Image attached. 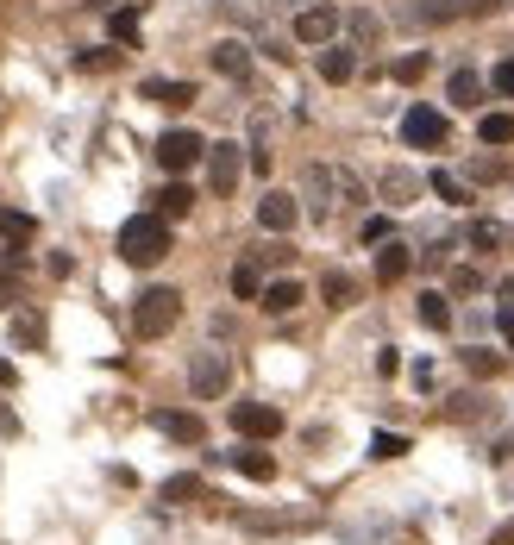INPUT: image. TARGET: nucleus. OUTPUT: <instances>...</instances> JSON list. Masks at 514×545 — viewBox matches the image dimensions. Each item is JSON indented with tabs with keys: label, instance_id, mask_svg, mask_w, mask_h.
<instances>
[{
	"label": "nucleus",
	"instance_id": "obj_1",
	"mask_svg": "<svg viewBox=\"0 0 514 545\" xmlns=\"http://www.w3.org/2000/svg\"><path fill=\"white\" fill-rule=\"evenodd\" d=\"M120 257L132 270H151L170 257V220L163 213H132V220L120 226Z\"/></svg>",
	"mask_w": 514,
	"mask_h": 545
},
{
	"label": "nucleus",
	"instance_id": "obj_2",
	"mask_svg": "<svg viewBox=\"0 0 514 545\" xmlns=\"http://www.w3.org/2000/svg\"><path fill=\"white\" fill-rule=\"evenodd\" d=\"M182 320V295L176 289H145L132 301V339H163Z\"/></svg>",
	"mask_w": 514,
	"mask_h": 545
},
{
	"label": "nucleus",
	"instance_id": "obj_3",
	"mask_svg": "<svg viewBox=\"0 0 514 545\" xmlns=\"http://www.w3.org/2000/svg\"><path fill=\"white\" fill-rule=\"evenodd\" d=\"M201 157H207V138H201V132H189V126H176V132H163V138H157V163H163L170 176L195 170Z\"/></svg>",
	"mask_w": 514,
	"mask_h": 545
},
{
	"label": "nucleus",
	"instance_id": "obj_4",
	"mask_svg": "<svg viewBox=\"0 0 514 545\" xmlns=\"http://www.w3.org/2000/svg\"><path fill=\"white\" fill-rule=\"evenodd\" d=\"M239 176H245V145H232V138L207 145V188H214V195H232Z\"/></svg>",
	"mask_w": 514,
	"mask_h": 545
},
{
	"label": "nucleus",
	"instance_id": "obj_5",
	"mask_svg": "<svg viewBox=\"0 0 514 545\" xmlns=\"http://www.w3.org/2000/svg\"><path fill=\"white\" fill-rule=\"evenodd\" d=\"M232 433L276 439V433H283V408H270V401H232Z\"/></svg>",
	"mask_w": 514,
	"mask_h": 545
},
{
	"label": "nucleus",
	"instance_id": "obj_6",
	"mask_svg": "<svg viewBox=\"0 0 514 545\" xmlns=\"http://www.w3.org/2000/svg\"><path fill=\"white\" fill-rule=\"evenodd\" d=\"M402 138H408L414 151H439V145H446V113L408 107V113H402Z\"/></svg>",
	"mask_w": 514,
	"mask_h": 545
},
{
	"label": "nucleus",
	"instance_id": "obj_7",
	"mask_svg": "<svg viewBox=\"0 0 514 545\" xmlns=\"http://www.w3.org/2000/svg\"><path fill=\"white\" fill-rule=\"evenodd\" d=\"M226 383H232V370H226L220 351H195V364H189V389H195V401L226 395Z\"/></svg>",
	"mask_w": 514,
	"mask_h": 545
},
{
	"label": "nucleus",
	"instance_id": "obj_8",
	"mask_svg": "<svg viewBox=\"0 0 514 545\" xmlns=\"http://www.w3.org/2000/svg\"><path fill=\"white\" fill-rule=\"evenodd\" d=\"M138 94H145L151 107H170V113H182V107H195V101H201V88H195V82H170V76L138 82Z\"/></svg>",
	"mask_w": 514,
	"mask_h": 545
},
{
	"label": "nucleus",
	"instance_id": "obj_9",
	"mask_svg": "<svg viewBox=\"0 0 514 545\" xmlns=\"http://www.w3.org/2000/svg\"><path fill=\"white\" fill-rule=\"evenodd\" d=\"M295 220H301V207H295V195H283V188H270V195L257 201V226H264V232H283V239H289Z\"/></svg>",
	"mask_w": 514,
	"mask_h": 545
},
{
	"label": "nucleus",
	"instance_id": "obj_10",
	"mask_svg": "<svg viewBox=\"0 0 514 545\" xmlns=\"http://www.w3.org/2000/svg\"><path fill=\"white\" fill-rule=\"evenodd\" d=\"M157 433L176 439V445H201V439H207V420L189 414V408H163V414H157Z\"/></svg>",
	"mask_w": 514,
	"mask_h": 545
},
{
	"label": "nucleus",
	"instance_id": "obj_11",
	"mask_svg": "<svg viewBox=\"0 0 514 545\" xmlns=\"http://www.w3.org/2000/svg\"><path fill=\"white\" fill-rule=\"evenodd\" d=\"M214 69H220L226 82H245L251 76V44L245 38H220L214 44Z\"/></svg>",
	"mask_w": 514,
	"mask_h": 545
},
{
	"label": "nucleus",
	"instance_id": "obj_12",
	"mask_svg": "<svg viewBox=\"0 0 514 545\" xmlns=\"http://www.w3.org/2000/svg\"><path fill=\"white\" fill-rule=\"evenodd\" d=\"M301 301H308V289H301L295 276H276V282H264V301L257 307H264V314H295Z\"/></svg>",
	"mask_w": 514,
	"mask_h": 545
},
{
	"label": "nucleus",
	"instance_id": "obj_13",
	"mask_svg": "<svg viewBox=\"0 0 514 545\" xmlns=\"http://www.w3.org/2000/svg\"><path fill=\"white\" fill-rule=\"evenodd\" d=\"M320 76L326 82H352L358 76V44H320Z\"/></svg>",
	"mask_w": 514,
	"mask_h": 545
},
{
	"label": "nucleus",
	"instance_id": "obj_14",
	"mask_svg": "<svg viewBox=\"0 0 514 545\" xmlns=\"http://www.w3.org/2000/svg\"><path fill=\"white\" fill-rule=\"evenodd\" d=\"M333 32H339V13L333 7H308L295 19V38L301 44H333Z\"/></svg>",
	"mask_w": 514,
	"mask_h": 545
},
{
	"label": "nucleus",
	"instance_id": "obj_15",
	"mask_svg": "<svg viewBox=\"0 0 514 545\" xmlns=\"http://www.w3.org/2000/svg\"><path fill=\"white\" fill-rule=\"evenodd\" d=\"M232 295L239 301H264V257H239V264H232Z\"/></svg>",
	"mask_w": 514,
	"mask_h": 545
},
{
	"label": "nucleus",
	"instance_id": "obj_16",
	"mask_svg": "<svg viewBox=\"0 0 514 545\" xmlns=\"http://www.w3.org/2000/svg\"><path fill=\"white\" fill-rule=\"evenodd\" d=\"M408 270H414V251L395 245V239H383V251H377V282H402Z\"/></svg>",
	"mask_w": 514,
	"mask_h": 545
},
{
	"label": "nucleus",
	"instance_id": "obj_17",
	"mask_svg": "<svg viewBox=\"0 0 514 545\" xmlns=\"http://www.w3.org/2000/svg\"><path fill=\"white\" fill-rule=\"evenodd\" d=\"M446 101H452V107H483V76H477V69H452Z\"/></svg>",
	"mask_w": 514,
	"mask_h": 545
},
{
	"label": "nucleus",
	"instance_id": "obj_18",
	"mask_svg": "<svg viewBox=\"0 0 514 545\" xmlns=\"http://www.w3.org/2000/svg\"><path fill=\"white\" fill-rule=\"evenodd\" d=\"M151 201H157L151 213H163V220H182V213L195 207V188H189V182H170V188H157Z\"/></svg>",
	"mask_w": 514,
	"mask_h": 545
},
{
	"label": "nucleus",
	"instance_id": "obj_19",
	"mask_svg": "<svg viewBox=\"0 0 514 545\" xmlns=\"http://www.w3.org/2000/svg\"><path fill=\"white\" fill-rule=\"evenodd\" d=\"M414 314H420V326H433V333H446V326H452V301L439 295V289H427V295L414 301Z\"/></svg>",
	"mask_w": 514,
	"mask_h": 545
},
{
	"label": "nucleus",
	"instance_id": "obj_20",
	"mask_svg": "<svg viewBox=\"0 0 514 545\" xmlns=\"http://www.w3.org/2000/svg\"><path fill=\"white\" fill-rule=\"evenodd\" d=\"M320 295H326V307H352V301H358V276H352V270H326Z\"/></svg>",
	"mask_w": 514,
	"mask_h": 545
},
{
	"label": "nucleus",
	"instance_id": "obj_21",
	"mask_svg": "<svg viewBox=\"0 0 514 545\" xmlns=\"http://www.w3.org/2000/svg\"><path fill=\"white\" fill-rule=\"evenodd\" d=\"M477 145H514V113H483V120H477Z\"/></svg>",
	"mask_w": 514,
	"mask_h": 545
},
{
	"label": "nucleus",
	"instance_id": "obj_22",
	"mask_svg": "<svg viewBox=\"0 0 514 545\" xmlns=\"http://www.w3.org/2000/svg\"><path fill=\"white\" fill-rule=\"evenodd\" d=\"M232 464H239V477H251V483H270L276 477V458L270 452H251V445H245V452H232Z\"/></svg>",
	"mask_w": 514,
	"mask_h": 545
},
{
	"label": "nucleus",
	"instance_id": "obj_23",
	"mask_svg": "<svg viewBox=\"0 0 514 545\" xmlns=\"http://www.w3.org/2000/svg\"><path fill=\"white\" fill-rule=\"evenodd\" d=\"M76 69H88V76H107V69H120V51H113V44H88V51H76Z\"/></svg>",
	"mask_w": 514,
	"mask_h": 545
},
{
	"label": "nucleus",
	"instance_id": "obj_24",
	"mask_svg": "<svg viewBox=\"0 0 514 545\" xmlns=\"http://www.w3.org/2000/svg\"><path fill=\"white\" fill-rule=\"evenodd\" d=\"M427 188H433L439 201H452V207H471V188H464L452 170H433V176H427Z\"/></svg>",
	"mask_w": 514,
	"mask_h": 545
},
{
	"label": "nucleus",
	"instance_id": "obj_25",
	"mask_svg": "<svg viewBox=\"0 0 514 545\" xmlns=\"http://www.w3.org/2000/svg\"><path fill=\"white\" fill-rule=\"evenodd\" d=\"M414 195H420V182H414L408 170H389V176H383V201H395V207H408Z\"/></svg>",
	"mask_w": 514,
	"mask_h": 545
},
{
	"label": "nucleus",
	"instance_id": "obj_26",
	"mask_svg": "<svg viewBox=\"0 0 514 545\" xmlns=\"http://www.w3.org/2000/svg\"><path fill=\"white\" fill-rule=\"evenodd\" d=\"M389 76H395V82H420V76H427V51L395 57V63H389Z\"/></svg>",
	"mask_w": 514,
	"mask_h": 545
},
{
	"label": "nucleus",
	"instance_id": "obj_27",
	"mask_svg": "<svg viewBox=\"0 0 514 545\" xmlns=\"http://www.w3.org/2000/svg\"><path fill=\"white\" fill-rule=\"evenodd\" d=\"M370 458H408V433H377V439H370Z\"/></svg>",
	"mask_w": 514,
	"mask_h": 545
},
{
	"label": "nucleus",
	"instance_id": "obj_28",
	"mask_svg": "<svg viewBox=\"0 0 514 545\" xmlns=\"http://www.w3.org/2000/svg\"><path fill=\"white\" fill-rule=\"evenodd\" d=\"M464 245H471V251H496V245H502V226L471 220V232H464Z\"/></svg>",
	"mask_w": 514,
	"mask_h": 545
},
{
	"label": "nucleus",
	"instance_id": "obj_29",
	"mask_svg": "<svg viewBox=\"0 0 514 545\" xmlns=\"http://www.w3.org/2000/svg\"><path fill=\"white\" fill-rule=\"evenodd\" d=\"M201 489H207L201 477H170V483H163V502H195Z\"/></svg>",
	"mask_w": 514,
	"mask_h": 545
},
{
	"label": "nucleus",
	"instance_id": "obj_30",
	"mask_svg": "<svg viewBox=\"0 0 514 545\" xmlns=\"http://www.w3.org/2000/svg\"><path fill=\"white\" fill-rule=\"evenodd\" d=\"M345 32L358 44H377V13H345Z\"/></svg>",
	"mask_w": 514,
	"mask_h": 545
},
{
	"label": "nucleus",
	"instance_id": "obj_31",
	"mask_svg": "<svg viewBox=\"0 0 514 545\" xmlns=\"http://www.w3.org/2000/svg\"><path fill=\"white\" fill-rule=\"evenodd\" d=\"M113 38H120V44H138V7H120V13H113Z\"/></svg>",
	"mask_w": 514,
	"mask_h": 545
},
{
	"label": "nucleus",
	"instance_id": "obj_32",
	"mask_svg": "<svg viewBox=\"0 0 514 545\" xmlns=\"http://www.w3.org/2000/svg\"><path fill=\"white\" fill-rule=\"evenodd\" d=\"M464 370H471V376H496L502 358H496V351H464Z\"/></svg>",
	"mask_w": 514,
	"mask_h": 545
},
{
	"label": "nucleus",
	"instance_id": "obj_33",
	"mask_svg": "<svg viewBox=\"0 0 514 545\" xmlns=\"http://www.w3.org/2000/svg\"><path fill=\"white\" fill-rule=\"evenodd\" d=\"M0 232L19 245V239H32V220H26V213H7V207H0Z\"/></svg>",
	"mask_w": 514,
	"mask_h": 545
},
{
	"label": "nucleus",
	"instance_id": "obj_34",
	"mask_svg": "<svg viewBox=\"0 0 514 545\" xmlns=\"http://www.w3.org/2000/svg\"><path fill=\"white\" fill-rule=\"evenodd\" d=\"M464 7H452V0H433V7H414V19H427V26H439V19H458Z\"/></svg>",
	"mask_w": 514,
	"mask_h": 545
},
{
	"label": "nucleus",
	"instance_id": "obj_35",
	"mask_svg": "<svg viewBox=\"0 0 514 545\" xmlns=\"http://www.w3.org/2000/svg\"><path fill=\"white\" fill-rule=\"evenodd\" d=\"M489 82H496V94H508V101H514V57H502L496 69H489Z\"/></svg>",
	"mask_w": 514,
	"mask_h": 545
},
{
	"label": "nucleus",
	"instance_id": "obj_36",
	"mask_svg": "<svg viewBox=\"0 0 514 545\" xmlns=\"http://www.w3.org/2000/svg\"><path fill=\"white\" fill-rule=\"evenodd\" d=\"M389 239V213H370L364 220V245H383Z\"/></svg>",
	"mask_w": 514,
	"mask_h": 545
},
{
	"label": "nucleus",
	"instance_id": "obj_37",
	"mask_svg": "<svg viewBox=\"0 0 514 545\" xmlns=\"http://www.w3.org/2000/svg\"><path fill=\"white\" fill-rule=\"evenodd\" d=\"M477 176H483V182H508L514 170H508V163H502V157H489V163L477 157Z\"/></svg>",
	"mask_w": 514,
	"mask_h": 545
},
{
	"label": "nucleus",
	"instance_id": "obj_38",
	"mask_svg": "<svg viewBox=\"0 0 514 545\" xmlns=\"http://www.w3.org/2000/svg\"><path fill=\"white\" fill-rule=\"evenodd\" d=\"M13 339H26V345H38V339H44V326H38V320H13Z\"/></svg>",
	"mask_w": 514,
	"mask_h": 545
},
{
	"label": "nucleus",
	"instance_id": "obj_39",
	"mask_svg": "<svg viewBox=\"0 0 514 545\" xmlns=\"http://www.w3.org/2000/svg\"><path fill=\"white\" fill-rule=\"evenodd\" d=\"M395 370H402V358H395V345H383L377 351V376H395Z\"/></svg>",
	"mask_w": 514,
	"mask_h": 545
},
{
	"label": "nucleus",
	"instance_id": "obj_40",
	"mask_svg": "<svg viewBox=\"0 0 514 545\" xmlns=\"http://www.w3.org/2000/svg\"><path fill=\"white\" fill-rule=\"evenodd\" d=\"M496 7H502V0H464V13H483V19L496 13Z\"/></svg>",
	"mask_w": 514,
	"mask_h": 545
},
{
	"label": "nucleus",
	"instance_id": "obj_41",
	"mask_svg": "<svg viewBox=\"0 0 514 545\" xmlns=\"http://www.w3.org/2000/svg\"><path fill=\"white\" fill-rule=\"evenodd\" d=\"M13 383H19V370H13L7 358H0V389H13Z\"/></svg>",
	"mask_w": 514,
	"mask_h": 545
},
{
	"label": "nucleus",
	"instance_id": "obj_42",
	"mask_svg": "<svg viewBox=\"0 0 514 545\" xmlns=\"http://www.w3.org/2000/svg\"><path fill=\"white\" fill-rule=\"evenodd\" d=\"M502 339L514 345V307H508V314H502Z\"/></svg>",
	"mask_w": 514,
	"mask_h": 545
},
{
	"label": "nucleus",
	"instance_id": "obj_43",
	"mask_svg": "<svg viewBox=\"0 0 514 545\" xmlns=\"http://www.w3.org/2000/svg\"><path fill=\"white\" fill-rule=\"evenodd\" d=\"M496 545H514V520H508V527H496Z\"/></svg>",
	"mask_w": 514,
	"mask_h": 545
},
{
	"label": "nucleus",
	"instance_id": "obj_44",
	"mask_svg": "<svg viewBox=\"0 0 514 545\" xmlns=\"http://www.w3.org/2000/svg\"><path fill=\"white\" fill-rule=\"evenodd\" d=\"M7 301H13V295H7V282H0V307H7Z\"/></svg>",
	"mask_w": 514,
	"mask_h": 545
}]
</instances>
